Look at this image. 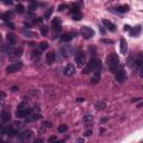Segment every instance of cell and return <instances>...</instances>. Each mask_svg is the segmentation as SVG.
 Listing matches in <instances>:
<instances>
[{
  "label": "cell",
  "mask_w": 143,
  "mask_h": 143,
  "mask_svg": "<svg viewBox=\"0 0 143 143\" xmlns=\"http://www.w3.org/2000/svg\"><path fill=\"white\" fill-rule=\"evenodd\" d=\"M66 8H67L66 4H59V7H58V10H59V11H63V10H65Z\"/></svg>",
  "instance_id": "cell-39"
},
{
  "label": "cell",
  "mask_w": 143,
  "mask_h": 143,
  "mask_svg": "<svg viewBox=\"0 0 143 143\" xmlns=\"http://www.w3.org/2000/svg\"><path fill=\"white\" fill-rule=\"evenodd\" d=\"M16 10H17L18 13H22V12L25 11V8H24V6H22L21 3H18V4H17V8H16Z\"/></svg>",
  "instance_id": "cell-30"
},
{
  "label": "cell",
  "mask_w": 143,
  "mask_h": 143,
  "mask_svg": "<svg viewBox=\"0 0 143 143\" xmlns=\"http://www.w3.org/2000/svg\"><path fill=\"white\" fill-rule=\"evenodd\" d=\"M74 37H75V33H66V34H63L60 39L64 42H68V41H71V40H73Z\"/></svg>",
  "instance_id": "cell-13"
},
{
  "label": "cell",
  "mask_w": 143,
  "mask_h": 143,
  "mask_svg": "<svg viewBox=\"0 0 143 143\" xmlns=\"http://www.w3.org/2000/svg\"><path fill=\"white\" fill-rule=\"evenodd\" d=\"M67 131V126L65 124H62L58 126V132H60V133H63V132H66Z\"/></svg>",
  "instance_id": "cell-33"
},
{
  "label": "cell",
  "mask_w": 143,
  "mask_h": 143,
  "mask_svg": "<svg viewBox=\"0 0 143 143\" xmlns=\"http://www.w3.org/2000/svg\"><path fill=\"white\" fill-rule=\"evenodd\" d=\"M60 51H62V55H64L65 57H67V56H68L69 54H71V49L67 48L66 46L62 47V48H60Z\"/></svg>",
  "instance_id": "cell-25"
},
{
  "label": "cell",
  "mask_w": 143,
  "mask_h": 143,
  "mask_svg": "<svg viewBox=\"0 0 143 143\" xmlns=\"http://www.w3.org/2000/svg\"><path fill=\"white\" fill-rule=\"evenodd\" d=\"M77 102H83V98L82 97H78L77 98Z\"/></svg>",
  "instance_id": "cell-48"
},
{
  "label": "cell",
  "mask_w": 143,
  "mask_h": 143,
  "mask_svg": "<svg viewBox=\"0 0 143 143\" xmlns=\"http://www.w3.org/2000/svg\"><path fill=\"white\" fill-rule=\"evenodd\" d=\"M45 59H46L47 64L51 65L56 60V54L54 53V51H48V53L46 54V57H45Z\"/></svg>",
  "instance_id": "cell-12"
},
{
  "label": "cell",
  "mask_w": 143,
  "mask_h": 143,
  "mask_svg": "<svg viewBox=\"0 0 143 143\" xmlns=\"http://www.w3.org/2000/svg\"><path fill=\"white\" fill-rule=\"evenodd\" d=\"M39 48H40V50H46V49L48 48V42H47V41H41L39 44Z\"/></svg>",
  "instance_id": "cell-27"
},
{
  "label": "cell",
  "mask_w": 143,
  "mask_h": 143,
  "mask_svg": "<svg viewBox=\"0 0 143 143\" xmlns=\"http://www.w3.org/2000/svg\"><path fill=\"white\" fill-rule=\"evenodd\" d=\"M7 40H8V42L10 44V46H12V45L16 44V36L11 33L7 34Z\"/></svg>",
  "instance_id": "cell-21"
},
{
  "label": "cell",
  "mask_w": 143,
  "mask_h": 143,
  "mask_svg": "<svg viewBox=\"0 0 143 143\" xmlns=\"http://www.w3.org/2000/svg\"><path fill=\"white\" fill-rule=\"evenodd\" d=\"M101 79V71H96L94 72V75L92 76V84H97Z\"/></svg>",
  "instance_id": "cell-19"
},
{
  "label": "cell",
  "mask_w": 143,
  "mask_h": 143,
  "mask_svg": "<svg viewBox=\"0 0 143 143\" xmlns=\"http://www.w3.org/2000/svg\"><path fill=\"white\" fill-rule=\"evenodd\" d=\"M0 46H1V37H0Z\"/></svg>",
  "instance_id": "cell-50"
},
{
  "label": "cell",
  "mask_w": 143,
  "mask_h": 143,
  "mask_svg": "<svg viewBox=\"0 0 143 143\" xmlns=\"http://www.w3.org/2000/svg\"><path fill=\"white\" fill-rule=\"evenodd\" d=\"M51 25H53L54 31H56V33H59V31L62 30V26H60V20H59V18H54V20H53V22H51Z\"/></svg>",
  "instance_id": "cell-15"
},
{
  "label": "cell",
  "mask_w": 143,
  "mask_h": 143,
  "mask_svg": "<svg viewBox=\"0 0 143 143\" xmlns=\"http://www.w3.org/2000/svg\"><path fill=\"white\" fill-rule=\"evenodd\" d=\"M40 33H41L42 36H46L48 34V27L47 26H41L40 27Z\"/></svg>",
  "instance_id": "cell-28"
},
{
  "label": "cell",
  "mask_w": 143,
  "mask_h": 143,
  "mask_svg": "<svg viewBox=\"0 0 143 143\" xmlns=\"http://www.w3.org/2000/svg\"><path fill=\"white\" fill-rule=\"evenodd\" d=\"M103 24L104 26L108 29L109 31H115L116 30V26L111 21V20H107V19H103Z\"/></svg>",
  "instance_id": "cell-16"
},
{
  "label": "cell",
  "mask_w": 143,
  "mask_h": 143,
  "mask_svg": "<svg viewBox=\"0 0 143 143\" xmlns=\"http://www.w3.org/2000/svg\"><path fill=\"white\" fill-rule=\"evenodd\" d=\"M94 30L92 28H89V27L87 26H84L80 28V35L83 36V37L85 38V39H89V38H92L94 36Z\"/></svg>",
  "instance_id": "cell-6"
},
{
  "label": "cell",
  "mask_w": 143,
  "mask_h": 143,
  "mask_svg": "<svg viewBox=\"0 0 143 143\" xmlns=\"http://www.w3.org/2000/svg\"><path fill=\"white\" fill-rule=\"evenodd\" d=\"M3 98H6V93L0 91V100H3Z\"/></svg>",
  "instance_id": "cell-40"
},
{
  "label": "cell",
  "mask_w": 143,
  "mask_h": 143,
  "mask_svg": "<svg viewBox=\"0 0 143 143\" xmlns=\"http://www.w3.org/2000/svg\"><path fill=\"white\" fill-rule=\"evenodd\" d=\"M64 74L66 76H73L75 74V66L72 64H67L64 68Z\"/></svg>",
  "instance_id": "cell-10"
},
{
  "label": "cell",
  "mask_w": 143,
  "mask_h": 143,
  "mask_svg": "<svg viewBox=\"0 0 143 143\" xmlns=\"http://www.w3.org/2000/svg\"><path fill=\"white\" fill-rule=\"evenodd\" d=\"M106 64L109 71L115 73L117 71L118 65H120V58H118V56L115 53H112L106 57Z\"/></svg>",
  "instance_id": "cell-2"
},
{
  "label": "cell",
  "mask_w": 143,
  "mask_h": 143,
  "mask_svg": "<svg viewBox=\"0 0 143 143\" xmlns=\"http://www.w3.org/2000/svg\"><path fill=\"white\" fill-rule=\"evenodd\" d=\"M71 12H72V15H75V13H80L79 6H78L77 3L73 4V6H72V8H71Z\"/></svg>",
  "instance_id": "cell-24"
},
{
  "label": "cell",
  "mask_w": 143,
  "mask_h": 143,
  "mask_svg": "<svg viewBox=\"0 0 143 143\" xmlns=\"http://www.w3.org/2000/svg\"><path fill=\"white\" fill-rule=\"evenodd\" d=\"M101 41H102L103 44H113V41H112L111 39H105V38H104V39H102Z\"/></svg>",
  "instance_id": "cell-38"
},
{
  "label": "cell",
  "mask_w": 143,
  "mask_h": 143,
  "mask_svg": "<svg viewBox=\"0 0 143 143\" xmlns=\"http://www.w3.org/2000/svg\"><path fill=\"white\" fill-rule=\"evenodd\" d=\"M120 50L123 55L127 53V42L125 40V38H121L120 39Z\"/></svg>",
  "instance_id": "cell-14"
},
{
  "label": "cell",
  "mask_w": 143,
  "mask_h": 143,
  "mask_svg": "<svg viewBox=\"0 0 143 143\" xmlns=\"http://www.w3.org/2000/svg\"><path fill=\"white\" fill-rule=\"evenodd\" d=\"M37 6H38L37 2H31L30 6H29V8H30V10H35V9L37 8Z\"/></svg>",
  "instance_id": "cell-36"
},
{
  "label": "cell",
  "mask_w": 143,
  "mask_h": 143,
  "mask_svg": "<svg viewBox=\"0 0 143 143\" xmlns=\"http://www.w3.org/2000/svg\"><path fill=\"white\" fill-rule=\"evenodd\" d=\"M31 113H33V109L27 107V108H25V109H17V111H16V116L19 118H22V117H27V116L30 115Z\"/></svg>",
  "instance_id": "cell-7"
},
{
  "label": "cell",
  "mask_w": 143,
  "mask_h": 143,
  "mask_svg": "<svg viewBox=\"0 0 143 143\" xmlns=\"http://www.w3.org/2000/svg\"><path fill=\"white\" fill-rule=\"evenodd\" d=\"M105 106H106V104H105L104 102H101V101L95 104V108L96 109H100V111H101V109H104Z\"/></svg>",
  "instance_id": "cell-26"
},
{
  "label": "cell",
  "mask_w": 143,
  "mask_h": 143,
  "mask_svg": "<svg viewBox=\"0 0 143 143\" xmlns=\"http://www.w3.org/2000/svg\"><path fill=\"white\" fill-rule=\"evenodd\" d=\"M40 118V114L39 113H31L30 115H28L26 117V122H34V121H37Z\"/></svg>",
  "instance_id": "cell-18"
},
{
  "label": "cell",
  "mask_w": 143,
  "mask_h": 143,
  "mask_svg": "<svg viewBox=\"0 0 143 143\" xmlns=\"http://www.w3.org/2000/svg\"><path fill=\"white\" fill-rule=\"evenodd\" d=\"M77 143H84V140H83V139H78Z\"/></svg>",
  "instance_id": "cell-46"
},
{
  "label": "cell",
  "mask_w": 143,
  "mask_h": 143,
  "mask_svg": "<svg viewBox=\"0 0 143 143\" xmlns=\"http://www.w3.org/2000/svg\"><path fill=\"white\" fill-rule=\"evenodd\" d=\"M129 9H130L129 6H126V4H123V6H118L117 8L115 9V10L117 11V12L124 13V12H127V11H129Z\"/></svg>",
  "instance_id": "cell-23"
},
{
  "label": "cell",
  "mask_w": 143,
  "mask_h": 143,
  "mask_svg": "<svg viewBox=\"0 0 143 143\" xmlns=\"http://www.w3.org/2000/svg\"><path fill=\"white\" fill-rule=\"evenodd\" d=\"M24 35H26V37H34V36H37L35 33H30V31H22Z\"/></svg>",
  "instance_id": "cell-35"
},
{
  "label": "cell",
  "mask_w": 143,
  "mask_h": 143,
  "mask_svg": "<svg viewBox=\"0 0 143 143\" xmlns=\"http://www.w3.org/2000/svg\"><path fill=\"white\" fill-rule=\"evenodd\" d=\"M53 12H54V8H49L48 10L46 11V13H45V19H49Z\"/></svg>",
  "instance_id": "cell-29"
},
{
  "label": "cell",
  "mask_w": 143,
  "mask_h": 143,
  "mask_svg": "<svg viewBox=\"0 0 143 143\" xmlns=\"http://www.w3.org/2000/svg\"><path fill=\"white\" fill-rule=\"evenodd\" d=\"M57 140V138H56V136H51V138H49V142H55V141Z\"/></svg>",
  "instance_id": "cell-43"
},
{
  "label": "cell",
  "mask_w": 143,
  "mask_h": 143,
  "mask_svg": "<svg viewBox=\"0 0 143 143\" xmlns=\"http://www.w3.org/2000/svg\"><path fill=\"white\" fill-rule=\"evenodd\" d=\"M91 134H92V131H91V130H89V131H86V132H85V136H89Z\"/></svg>",
  "instance_id": "cell-44"
},
{
  "label": "cell",
  "mask_w": 143,
  "mask_h": 143,
  "mask_svg": "<svg viewBox=\"0 0 143 143\" xmlns=\"http://www.w3.org/2000/svg\"><path fill=\"white\" fill-rule=\"evenodd\" d=\"M28 107V104H27L26 102H21L19 105H18V108L17 109H25Z\"/></svg>",
  "instance_id": "cell-32"
},
{
  "label": "cell",
  "mask_w": 143,
  "mask_h": 143,
  "mask_svg": "<svg viewBox=\"0 0 143 143\" xmlns=\"http://www.w3.org/2000/svg\"><path fill=\"white\" fill-rule=\"evenodd\" d=\"M8 26H9V27H10V28H11V29H13V28H15V27H13V25H12V24H11V22H10V24H9V22H8Z\"/></svg>",
  "instance_id": "cell-47"
},
{
  "label": "cell",
  "mask_w": 143,
  "mask_h": 143,
  "mask_svg": "<svg viewBox=\"0 0 143 143\" xmlns=\"http://www.w3.org/2000/svg\"><path fill=\"white\" fill-rule=\"evenodd\" d=\"M42 142V139H38V140H35L34 143H41Z\"/></svg>",
  "instance_id": "cell-45"
},
{
  "label": "cell",
  "mask_w": 143,
  "mask_h": 143,
  "mask_svg": "<svg viewBox=\"0 0 143 143\" xmlns=\"http://www.w3.org/2000/svg\"><path fill=\"white\" fill-rule=\"evenodd\" d=\"M72 19L80 20V19H82V13H75V15H72Z\"/></svg>",
  "instance_id": "cell-34"
},
{
  "label": "cell",
  "mask_w": 143,
  "mask_h": 143,
  "mask_svg": "<svg viewBox=\"0 0 143 143\" xmlns=\"http://www.w3.org/2000/svg\"><path fill=\"white\" fill-rule=\"evenodd\" d=\"M22 66H24V65H22L21 62H16V63H12V64H10L9 66H7L6 71H7V73H9V74L16 73V72L20 71V69L22 68Z\"/></svg>",
  "instance_id": "cell-5"
},
{
  "label": "cell",
  "mask_w": 143,
  "mask_h": 143,
  "mask_svg": "<svg viewBox=\"0 0 143 143\" xmlns=\"http://www.w3.org/2000/svg\"><path fill=\"white\" fill-rule=\"evenodd\" d=\"M0 18L6 20V21H9V20L12 18V13L9 12V11H7V12H4V13H0Z\"/></svg>",
  "instance_id": "cell-22"
},
{
  "label": "cell",
  "mask_w": 143,
  "mask_h": 143,
  "mask_svg": "<svg viewBox=\"0 0 143 143\" xmlns=\"http://www.w3.org/2000/svg\"><path fill=\"white\" fill-rule=\"evenodd\" d=\"M142 65H143V59L141 57L136 58L134 60V67H135L138 71H142Z\"/></svg>",
  "instance_id": "cell-20"
},
{
  "label": "cell",
  "mask_w": 143,
  "mask_h": 143,
  "mask_svg": "<svg viewBox=\"0 0 143 143\" xmlns=\"http://www.w3.org/2000/svg\"><path fill=\"white\" fill-rule=\"evenodd\" d=\"M75 63L78 67H83L86 64V54L83 50H78L75 55Z\"/></svg>",
  "instance_id": "cell-3"
},
{
  "label": "cell",
  "mask_w": 143,
  "mask_h": 143,
  "mask_svg": "<svg viewBox=\"0 0 143 143\" xmlns=\"http://www.w3.org/2000/svg\"><path fill=\"white\" fill-rule=\"evenodd\" d=\"M130 29H131V27H130L129 25H125L124 28H123V30H124V31H130Z\"/></svg>",
  "instance_id": "cell-41"
},
{
  "label": "cell",
  "mask_w": 143,
  "mask_h": 143,
  "mask_svg": "<svg viewBox=\"0 0 143 143\" xmlns=\"http://www.w3.org/2000/svg\"><path fill=\"white\" fill-rule=\"evenodd\" d=\"M35 57L37 58V59L40 57V54H39V51H33V58H35Z\"/></svg>",
  "instance_id": "cell-37"
},
{
  "label": "cell",
  "mask_w": 143,
  "mask_h": 143,
  "mask_svg": "<svg viewBox=\"0 0 143 143\" xmlns=\"http://www.w3.org/2000/svg\"><path fill=\"white\" fill-rule=\"evenodd\" d=\"M42 125H44V126H46V127H50L51 126V124L49 122H44V123H42Z\"/></svg>",
  "instance_id": "cell-42"
},
{
  "label": "cell",
  "mask_w": 143,
  "mask_h": 143,
  "mask_svg": "<svg viewBox=\"0 0 143 143\" xmlns=\"http://www.w3.org/2000/svg\"><path fill=\"white\" fill-rule=\"evenodd\" d=\"M84 122L85 123H92L93 122V116L92 115H85L84 116Z\"/></svg>",
  "instance_id": "cell-31"
},
{
  "label": "cell",
  "mask_w": 143,
  "mask_h": 143,
  "mask_svg": "<svg viewBox=\"0 0 143 143\" xmlns=\"http://www.w3.org/2000/svg\"><path fill=\"white\" fill-rule=\"evenodd\" d=\"M126 72L124 71V68H118L117 71L115 72V80L117 83H123L126 80Z\"/></svg>",
  "instance_id": "cell-4"
},
{
  "label": "cell",
  "mask_w": 143,
  "mask_h": 143,
  "mask_svg": "<svg viewBox=\"0 0 143 143\" xmlns=\"http://www.w3.org/2000/svg\"><path fill=\"white\" fill-rule=\"evenodd\" d=\"M140 34H141V26L140 25H138V26H135L134 28L130 29V35H131L132 37H138Z\"/></svg>",
  "instance_id": "cell-17"
},
{
  "label": "cell",
  "mask_w": 143,
  "mask_h": 143,
  "mask_svg": "<svg viewBox=\"0 0 143 143\" xmlns=\"http://www.w3.org/2000/svg\"><path fill=\"white\" fill-rule=\"evenodd\" d=\"M21 55H22V48L19 47V48L12 49V51L9 54V57H10L11 59H15V58H19Z\"/></svg>",
  "instance_id": "cell-11"
},
{
  "label": "cell",
  "mask_w": 143,
  "mask_h": 143,
  "mask_svg": "<svg viewBox=\"0 0 143 143\" xmlns=\"http://www.w3.org/2000/svg\"><path fill=\"white\" fill-rule=\"evenodd\" d=\"M102 69V63L100 59H96V58H92L88 63L86 64V66L83 69V73L84 74H89L92 72H96V71H101Z\"/></svg>",
  "instance_id": "cell-1"
},
{
  "label": "cell",
  "mask_w": 143,
  "mask_h": 143,
  "mask_svg": "<svg viewBox=\"0 0 143 143\" xmlns=\"http://www.w3.org/2000/svg\"><path fill=\"white\" fill-rule=\"evenodd\" d=\"M55 143H64L63 141H55Z\"/></svg>",
  "instance_id": "cell-49"
},
{
  "label": "cell",
  "mask_w": 143,
  "mask_h": 143,
  "mask_svg": "<svg viewBox=\"0 0 143 143\" xmlns=\"http://www.w3.org/2000/svg\"><path fill=\"white\" fill-rule=\"evenodd\" d=\"M10 118H11V115H10V112L9 111L3 109V111L0 113V122L3 123V124L8 123L9 121H10Z\"/></svg>",
  "instance_id": "cell-8"
},
{
  "label": "cell",
  "mask_w": 143,
  "mask_h": 143,
  "mask_svg": "<svg viewBox=\"0 0 143 143\" xmlns=\"http://www.w3.org/2000/svg\"><path fill=\"white\" fill-rule=\"evenodd\" d=\"M31 136H33V132L29 131V130H26V131H24L22 133L19 134V139H20V141H22V142H27Z\"/></svg>",
  "instance_id": "cell-9"
}]
</instances>
